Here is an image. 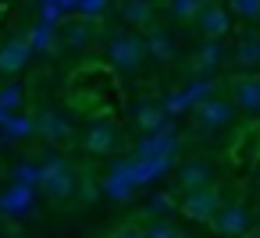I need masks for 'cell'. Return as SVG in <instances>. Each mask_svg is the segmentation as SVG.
Returning <instances> with one entry per match:
<instances>
[{"label":"cell","mask_w":260,"mask_h":238,"mask_svg":"<svg viewBox=\"0 0 260 238\" xmlns=\"http://www.w3.org/2000/svg\"><path fill=\"white\" fill-rule=\"evenodd\" d=\"M104 50H107V64L121 75H136L139 64L146 61L143 54V36L132 32V29H114L107 39H104Z\"/></svg>","instance_id":"6da1fadb"},{"label":"cell","mask_w":260,"mask_h":238,"mask_svg":"<svg viewBox=\"0 0 260 238\" xmlns=\"http://www.w3.org/2000/svg\"><path fill=\"white\" fill-rule=\"evenodd\" d=\"M232 114H235V107H232L228 100H221V96H200V100L192 103V121H196L200 135H217V132H224V128L232 125Z\"/></svg>","instance_id":"7a4b0ae2"},{"label":"cell","mask_w":260,"mask_h":238,"mask_svg":"<svg viewBox=\"0 0 260 238\" xmlns=\"http://www.w3.org/2000/svg\"><path fill=\"white\" fill-rule=\"evenodd\" d=\"M36 185L50 195V199H68V195H75V174H72V167L61 160V156H50V160H43L40 164V178H36Z\"/></svg>","instance_id":"3957f363"},{"label":"cell","mask_w":260,"mask_h":238,"mask_svg":"<svg viewBox=\"0 0 260 238\" xmlns=\"http://www.w3.org/2000/svg\"><path fill=\"white\" fill-rule=\"evenodd\" d=\"M196 29L203 32V39H224L228 36V29H232V15H228V8L224 4H217V0H203V8L196 11Z\"/></svg>","instance_id":"277c9868"},{"label":"cell","mask_w":260,"mask_h":238,"mask_svg":"<svg viewBox=\"0 0 260 238\" xmlns=\"http://www.w3.org/2000/svg\"><path fill=\"white\" fill-rule=\"evenodd\" d=\"M82 142H86L89 153H100V156H104V153H114V149H118L121 132H118V125H114L111 117H93V121L86 125Z\"/></svg>","instance_id":"5b68a950"},{"label":"cell","mask_w":260,"mask_h":238,"mask_svg":"<svg viewBox=\"0 0 260 238\" xmlns=\"http://www.w3.org/2000/svg\"><path fill=\"white\" fill-rule=\"evenodd\" d=\"M175 185H178V192H196V188H207V185H214V164H207V160H185L182 167H178V174H175Z\"/></svg>","instance_id":"8992f818"},{"label":"cell","mask_w":260,"mask_h":238,"mask_svg":"<svg viewBox=\"0 0 260 238\" xmlns=\"http://www.w3.org/2000/svg\"><path fill=\"white\" fill-rule=\"evenodd\" d=\"M210 220H214L217 234H228V238L246 234V231H249V224H253L249 210H246V206H239V203H232V206H217V213H214Z\"/></svg>","instance_id":"52a82bcc"},{"label":"cell","mask_w":260,"mask_h":238,"mask_svg":"<svg viewBox=\"0 0 260 238\" xmlns=\"http://www.w3.org/2000/svg\"><path fill=\"white\" fill-rule=\"evenodd\" d=\"M217 206H221V195L214 192V185L196 188V192H185V199H182V213L192 217V220H210L217 213Z\"/></svg>","instance_id":"ba28073f"},{"label":"cell","mask_w":260,"mask_h":238,"mask_svg":"<svg viewBox=\"0 0 260 238\" xmlns=\"http://www.w3.org/2000/svg\"><path fill=\"white\" fill-rule=\"evenodd\" d=\"M32 57V47L25 36H11L8 43H0V75H18Z\"/></svg>","instance_id":"9c48e42d"},{"label":"cell","mask_w":260,"mask_h":238,"mask_svg":"<svg viewBox=\"0 0 260 238\" xmlns=\"http://www.w3.org/2000/svg\"><path fill=\"white\" fill-rule=\"evenodd\" d=\"M232 64H235L239 71H253V68H260V32H256V29L239 32L235 50H232Z\"/></svg>","instance_id":"30bf717a"},{"label":"cell","mask_w":260,"mask_h":238,"mask_svg":"<svg viewBox=\"0 0 260 238\" xmlns=\"http://www.w3.org/2000/svg\"><path fill=\"white\" fill-rule=\"evenodd\" d=\"M232 100L246 114H260V75H239L232 78Z\"/></svg>","instance_id":"8fae6325"},{"label":"cell","mask_w":260,"mask_h":238,"mask_svg":"<svg viewBox=\"0 0 260 238\" xmlns=\"http://www.w3.org/2000/svg\"><path fill=\"white\" fill-rule=\"evenodd\" d=\"M36 135H43L47 142H68L72 139V121L61 114V110H43L36 121H32Z\"/></svg>","instance_id":"7c38bea8"},{"label":"cell","mask_w":260,"mask_h":238,"mask_svg":"<svg viewBox=\"0 0 260 238\" xmlns=\"http://www.w3.org/2000/svg\"><path fill=\"white\" fill-rule=\"evenodd\" d=\"M175 39H171V32L168 29H146V36H143V54L150 57V61H157V64H168L171 57H175Z\"/></svg>","instance_id":"4fadbf2b"},{"label":"cell","mask_w":260,"mask_h":238,"mask_svg":"<svg viewBox=\"0 0 260 238\" xmlns=\"http://www.w3.org/2000/svg\"><path fill=\"white\" fill-rule=\"evenodd\" d=\"M121 22L136 32V29H150L153 25V0H121L118 4Z\"/></svg>","instance_id":"5bb4252c"},{"label":"cell","mask_w":260,"mask_h":238,"mask_svg":"<svg viewBox=\"0 0 260 238\" xmlns=\"http://www.w3.org/2000/svg\"><path fill=\"white\" fill-rule=\"evenodd\" d=\"M136 185H139V171H132V167H114L107 174V181H104V188H107L111 199H132Z\"/></svg>","instance_id":"9a60e30c"},{"label":"cell","mask_w":260,"mask_h":238,"mask_svg":"<svg viewBox=\"0 0 260 238\" xmlns=\"http://www.w3.org/2000/svg\"><path fill=\"white\" fill-rule=\"evenodd\" d=\"M61 39H64L72 50L93 47V43H96V25H93V18H75V22H68V25L61 29Z\"/></svg>","instance_id":"2e32d148"},{"label":"cell","mask_w":260,"mask_h":238,"mask_svg":"<svg viewBox=\"0 0 260 238\" xmlns=\"http://www.w3.org/2000/svg\"><path fill=\"white\" fill-rule=\"evenodd\" d=\"M132 117H136V128H139L143 135H150V132H160V128H168V114H164V107H160V103H150V100L136 103Z\"/></svg>","instance_id":"e0dca14e"},{"label":"cell","mask_w":260,"mask_h":238,"mask_svg":"<svg viewBox=\"0 0 260 238\" xmlns=\"http://www.w3.org/2000/svg\"><path fill=\"white\" fill-rule=\"evenodd\" d=\"M224 64V47H221V39H203L200 43V50H196V71H217Z\"/></svg>","instance_id":"ac0fdd59"},{"label":"cell","mask_w":260,"mask_h":238,"mask_svg":"<svg viewBox=\"0 0 260 238\" xmlns=\"http://www.w3.org/2000/svg\"><path fill=\"white\" fill-rule=\"evenodd\" d=\"M29 195H32L29 185H15V188H8L4 195H0V210H8V213H15V217H25Z\"/></svg>","instance_id":"d6986e66"},{"label":"cell","mask_w":260,"mask_h":238,"mask_svg":"<svg viewBox=\"0 0 260 238\" xmlns=\"http://www.w3.org/2000/svg\"><path fill=\"white\" fill-rule=\"evenodd\" d=\"M0 128H4L0 135H4L8 142H11V139H29V135H36V128H32L29 117H11V114L0 117Z\"/></svg>","instance_id":"ffe728a7"},{"label":"cell","mask_w":260,"mask_h":238,"mask_svg":"<svg viewBox=\"0 0 260 238\" xmlns=\"http://www.w3.org/2000/svg\"><path fill=\"white\" fill-rule=\"evenodd\" d=\"M228 15L242 18L246 25H260V0H228Z\"/></svg>","instance_id":"44dd1931"},{"label":"cell","mask_w":260,"mask_h":238,"mask_svg":"<svg viewBox=\"0 0 260 238\" xmlns=\"http://www.w3.org/2000/svg\"><path fill=\"white\" fill-rule=\"evenodd\" d=\"M200 8H203V0H168V15H171V22H192Z\"/></svg>","instance_id":"7402d4cb"},{"label":"cell","mask_w":260,"mask_h":238,"mask_svg":"<svg viewBox=\"0 0 260 238\" xmlns=\"http://www.w3.org/2000/svg\"><path fill=\"white\" fill-rule=\"evenodd\" d=\"M189 103H192V96H189V89H182V93L175 89V93H168V96H164V103H160V107H164V114L171 117V114H182V110H185Z\"/></svg>","instance_id":"603a6c76"},{"label":"cell","mask_w":260,"mask_h":238,"mask_svg":"<svg viewBox=\"0 0 260 238\" xmlns=\"http://www.w3.org/2000/svg\"><path fill=\"white\" fill-rule=\"evenodd\" d=\"M11 178H15V185H29V188H32L36 178H40V164H29V160H25V164H18V167L11 171Z\"/></svg>","instance_id":"cb8c5ba5"},{"label":"cell","mask_w":260,"mask_h":238,"mask_svg":"<svg viewBox=\"0 0 260 238\" xmlns=\"http://www.w3.org/2000/svg\"><path fill=\"white\" fill-rule=\"evenodd\" d=\"M168 210H175V195L171 192H153L150 203H146V213H168Z\"/></svg>","instance_id":"d4e9b609"},{"label":"cell","mask_w":260,"mask_h":238,"mask_svg":"<svg viewBox=\"0 0 260 238\" xmlns=\"http://www.w3.org/2000/svg\"><path fill=\"white\" fill-rule=\"evenodd\" d=\"M146 238H182V234H178V227L171 220H157V224L146 227Z\"/></svg>","instance_id":"484cf974"},{"label":"cell","mask_w":260,"mask_h":238,"mask_svg":"<svg viewBox=\"0 0 260 238\" xmlns=\"http://www.w3.org/2000/svg\"><path fill=\"white\" fill-rule=\"evenodd\" d=\"M22 103V86H8L0 89V110H15Z\"/></svg>","instance_id":"4316f807"},{"label":"cell","mask_w":260,"mask_h":238,"mask_svg":"<svg viewBox=\"0 0 260 238\" xmlns=\"http://www.w3.org/2000/svg\"><path fill=\"white\" fill-rule=\"evenodd\" d=\"M104 4H107V0H79V8H82V18H96V15L104 11Z\"/></svg>","instance_id":"83f0119b"},{"label":"cell","mask_w":260,"mask_h":238,"mask_svg":"<svg viewBox=\"0 0 260 238\" xmlns=\"http://www.w3.org/2000/svg\"><path fill=\"white\" fill-rule=\"evenodd\" d=\"M111 238H146V231H143V227H121V231H114Z\"/></svg>","instance_id":"f1b7e54d"},{"label":"cell","mask_w":260,"mask_h":238,"mask_svg":"<svg viewBox=\"0 0 260 238\" xmlns=\"http://www.w3.org/2000/svg\"><path fill=\"white\" fill-rule=\"evenodd\" d=\"M246 234H249V238H260V224H256V227L249 224V231H246Z\"/></svg>","instance_id":"f546056e"},{"label":"cell","mask_w":260,"mask_h":238,"mask_svg":"<svg viewBox=\"0 0 260 238\" xmlns=\"http://www.w3.org/2000/svg\"><path fill=\"white\" fill-rule=\"evenodd\" d=\"M249 217H256V224H260V203H256V210H253V213H249Z\"/></svg>","instance_id":"4dcf8cb0"},{"label":"cell","mask_w":260,"mask_h":238,"mask_svg":"<svg viewBox=\"0 0 260 238\" xmlns=\"http://www.w3.org/2000/svg\"><path fill=\"white\" fill-rule=\"evenodd\" d=\"M0 4H4V0H0Z\"/></svg>","instance_id":"1f68e13d"},{"label":"cell","mask_w":260,"mask_h":238,"mask_svg":"<svg viewBox=\"0 0 260 238\" xmlns=\"http://www.w3.org/2000/svg\"><path fill=\"white\" fill-rule=\"evenodd\" d=\"M0 238H4V234H0Z\"/></svg>","instance_id":"d6a6232c"}]
</instances>
